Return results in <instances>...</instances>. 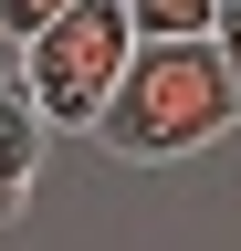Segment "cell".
Instances as JSON below:
<instances>
[{"mask_svg":"<svg viewBox=\"0 0 241 251\" xmlns=\"http://www.w3.org/2000/svg\"><path fill=\"white\" fill-rule=\"evenodd\" d=\"M231 126H241V94L210 52V31H136L84 136L105 157H126V168H168V157L220 147Z\"/></svg>","mask_w":241,"mask_h":251,"instance_id":"cell-1","label":"cell"},{"mask_svg":"<svg viewBox=\"0 0 241 251\" xmlns=\"http://www.w3.org/2000/svg\"><path fill=\"white\" fill-rule=\"evenodd\" d=\"M126 42H136L126 0H63L42 31H21V94H32V115L42 126H95Z\"/></svg>","mask_w":241,"mask_h":251,"instance_id":"cell-2","label":"cell"},{"mask_svg":"<svg viewBox=\"0 0 241 251\" xmlns=\"http://www.w3.org/2000/svg\"><path fill=\"white\" fill-rule=\"evenodd\" d=\"M42 136H53V126L32 115V94L0 84V220H21V199H32V178H42Z\"/></svg>","mask_w":241,"mask_h":251,"instance_id":"cell-3","label":"cell"},{"mask_svg":"<svg viewBox=\"0 0 241 251\" xmlns=\"http://www.w3.org/2000/svg\"><path fill=\"white\" fill-rule=\"evenodd\" d=\"M210 11H220V0H126L136 31H210Z\"/></svg>","mask_w":241,"mask_h":251,"instance_id":"cell-4","label":"cell"},{"mask_svg":"<svg viewBox=\"0 0 241 251\" xmlns=\"http://www.w3.org/2000/svg\"><path fill=\"white\" fill-rule=\"evenodd\" d=\"M210 52H220V74H231V94H241V0L210 11Z\"/></svg>","mask_w":241,"mask_h":251,"instance_id":"cell-5","label":"cell"},{"mask_svg":"<svg viewBox=\"0 0 241 251\" xmlns=\"http://www.w3.org/2000/svg\"><path fill=\"white\" fill-rule=\"evenodd\" d=\"M53 11H63V0H0V31H11V42H21V31H42Z\"/></svg>","mask_w":241,"mask_h":251,"instance_id":"cell-6","label":"cell"}]
</instances>
